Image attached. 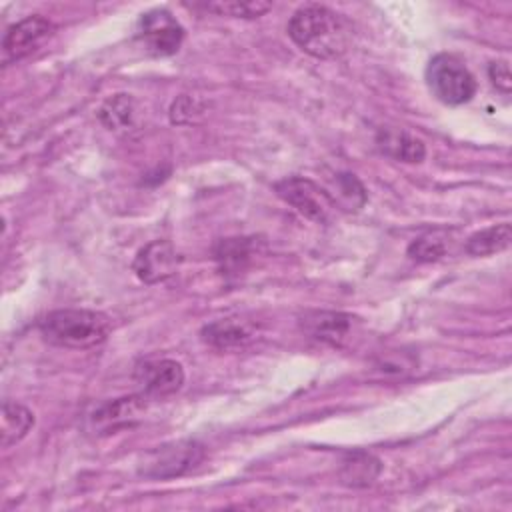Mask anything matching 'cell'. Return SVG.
I'll return each instance as SVG.
<instances>
[{
  "mask_svg": "<svg viewBox=\"0 0 512 512\" xmlns=\"http://www.w3.org/2000/svg\"><path fill=\"white\" fill-rule=\"evenodd\" d=\"M204 458V446L196 440H174L152 448L138 462V474L152 480L178 478L196 468Z\"/></svg>",
  "mask_w": 512,
  "mask_h": 512,
  "instance_id": "4",
  "label": "cell"
},
{
  "mask_svg": "<svg viewBox=\"0 0 512 512\" xmlns=\"http://www.w3.org/2000/svg\"><path fill=\"white\" fill-rule=\"evenodd\" d=\"M288 36L306 54L330 60L342 56L350 46V26L334 10L308 4L298 8L288 20Z\"/></svg>",
  "mask_w": 512,
  "mask_h": 512,
  "instance_id": "1",
  "label": "cell"
},
{
  "mask_svg": "<svg viewBox=\"0 0 512 512\" xmlns=\"http://www.w3.org/2000/svg\"><path fill=\"white\" fill-rule=\"evenodd\" d=\"M510 242H512V228L508 222H502V224L482 228L472 236H468L464 248L470 256H492L506 250Z\"/></svg>",
  "mask_w": 512,
  "mask_h": 512,
  "instance_id": "16",
  "label": "cell"
},
{
  "mask_svg": "<svg viewBox=\"0 0 512 512\" xmlns=\"http://www.w3.org/2000/svg\"><path fill=\"white\" fill-rule=\"evenodd\" d=\"M448 248H450L448 232L446 230H430L410 242L408 256L416 262H436L446 256Z\"/></svg>",
  "mask_w": 512,
  "mask_h": 512,
  "instance_id": "17",
  "label": "cell"
},
{
  "mask_svg": "<svg viewBox=\"0 0 512 512\" xmlns=\"http://www.w3.org/2000/svg\"><path fill=\"white\" fill-rule=\"evenodd\" d=\"M274 190L286 204H290L298 214H302L312 222L328 224L334 216L336 202L332 200L330 192L320 188L310 178L288 176L276 182Z\"/></svg>",
  "mask_w": 512,
  "mask_h": 512,
  "instance_id": "5",
  "label": "cell"
},
{
  "mask_svg": "<svg viewBox=\"0 0 512 512\" xmlns=\"http://www.w3.org/2000/svg\"><path fill=\"white\" fill-rule=\"evenodd\" d=\"M300 326L312 338L340 346L352 330V316L334 310H312L302 316Z\"/></svg>",
  "mask_w": 512,
  "mask_h": 512,
  "instance_id": "11",
  "label": "cell"
},
{
  "mask_svg": "<svg viewBox=\"0 0 512 512\" xmlns=\"http://www.w3.org/2000/svg\"><path fill=\"white\" fill-rule=\"evenodd\" d=\"M376 144L384 154L400 162L414 164V162H422L426 156V146L420 138L396 128H382L376 134Z\"/></svg>",
  "mask_w": 512,
  "mask_h": 512,
  "instance_id": "13",
  "label": "cell"
},
{
  "mask_svg": "<svg viewBox=\"0 0 512 512\" xmlns=\"http://www.w3.org/2000/svg\"><path fill=\"white\" fill-rule=\"evenodd\" d=\"M202 340L218 350L242 348L256 340V326L240 318H220L202 328Z\"/></svg>",
  "mask_w": 512,
  "mask_h": 512,
  "instance_id": "12",
  "label": "cell"
},
{
  "mask_svg": "<svg viewBox=\"0 0 512 512\" xmlns=\"http://www.w3.org/2000/svg\"><path fill=\"white\" fill-rule=\"evenodd\" d=\"M136 384H140L142 394L146 398H160L174 394L184 384V370L182 364L170 358L162 360H146L134 372Z\"/></svg>",
  "mask_w": 512,
  "mask_h": 512,
  "instance_id": "9",
  "label": "cell"
},
{
  "mask_svg": "<svg viewBox=\"0 0 512 512\" xmlns=\"http://www.w3.org/2000/svg\"><path fill=\"white\" fill-rule=\"evenodd\" d=\"M380 470H382V464L374 454L364 450H354L346 454L342 462L340 480L352 488H366L378 478Z\"/></svg>",
  "mask_w": 512,
  "mask_h": 512,
  "instance_id": "14",
  "label": "cell"
},
{
  "mask_svg": "<svg viewBox=\"0 0 512 512\" xmlns=\"http://www.w3.org/2000/svg\"><path fill=\"white\" fill-rule=\"evenodd\" d=\"M40 334L46 342L72 348V350H86L100 346L110 336L112 324L110 318L96 310L86 308H60L48 312L40 324Z\"/></svg>",
  "mask_w": 512,
  "mask_h": 512,
  "instance_id": "2",
  "label": "cell"
},
{
  "mask_svg": "<svg viewBox=\"0 0 512 512\" xmlns=\"http://www.w3.org/2000/svg\"><path fill=\"white\" fill-rule=\"evenodd\" d=\"M426 84L430 92L446 106H460L476 94L472 72L452 54H436L426 66Z\"/></svg>",
  "mask_w": 512,
  "mask_h": 512,
  "instance_id": "3",
  "label": "cell"
},
{
  "mask_svg": "<svg viewBox=\"0 0 512 512\" xmlns=\"http://www.w3.org/2000/svg\"><path fill=\"white\" fill-rule=\"evenodd\" d=\"M336 182H338V198L334 200L336 206L342 204L346 210H358L364 206L366 192L354 174H338Z\"/></svg>",
  "mask_w": 512,
  "mask_h": 512,
  "instance_id": "21",
  "label": "cell"
},
{
  "mask_svg": "<svg viewBox=\"0 0 512 512\" xmlns=\"http://www.w3.org/2000/svg\"><path fill=\"white\" fill-rule=\"evenodd\" d=\"M98 116L108 130H128L134 122V100L128 94H114L102 104Z\"/></svg>",
  "mask_w": 512,
  "mask_h": 512,
  "instance_id": "18",
  "label": "cell"
},
{
  "mask_svg": "<svg viewBox=\"0 0 512 512\" xmlns=\"http://www.w3.org/2000/svg\"><path fill=\"white\" fill-rule=\"evenodd\" d=\"M178 268V254L166 240L146 244L132 262V272L146 284H156L170 278Z\"/></svg>",
  "mask_w": 512,
  "mask_h": 512,
  "instance_id": "10",
  "label": "cell"
},
{
  "mask_svg": "<svg viewBox=\"0 0 512 512\" xmlns=\"http://www.w3.org/2000/svg\"><path fill=\"white\" fill-rule=\"evenodd\" d=\"M34 426V414L16 402H4L2 404V416H0V442L4 448H10L12 444H18Z\"/></svg>",
  "mask_w": 512,
  "mask_h": 512,
  "instance_id": "15",
  "label": "cell"
},
{
  "mask_svg": "<svg viewBox=\"0 0 512 512\" xmlns=\"http://www.w3.org/2000/svg\"><path fill=\"white\" fill-rule=\"evenodd\" d=\"M54 34V24L44 16H26L20 22L12 24L4 38L2 50L6 60H20L34 50H38Z\"/></svg>",
  "mask_w": 512,
  "mask_h": 512,
  "instance_id": "8",
  "label": "cell"
},
{
  "mask_svg": "<svg viewBox=\"0 0 512 512\" xmlns=\"http://www.w3.org/2000/svg\"><path fill=\"white\" fill-rule=\"evenodd\" d=\"M488 76H490L492 84H494L498 90H502L504 94L510 92L512 76H510V66H508V62H504V60L490 62V66H488Z\"/></svg>",
  "mask_w": 512,
  "mask_h": 512,
  "instance_id": "23",
  "label": "cell"
},
{
  "mask_svg": "<svg viewBox=\"0 0 512 512\" xmlns=\"http://www.w3.org/2000/svg\"><path fill=\"white\" fill-rule=\"evenodd\" d=\"M146 410V396H124L98 406L88 416V428L96 436L114 434L122 428L134 426Z\"/></svg>",
  "mask_w": 512,
  "mask_h": 512,
  "instance_id": "7",
  "label": "cell"
},
{
  "mask_svg": "<svg viewBox=\"0 0 512 512\" xmlns=\"http://www.w3.org/2000/svg\"><path fill=\"white\" fill-rule=\"evenodd\" d=\"M216 260L228 274L238 272L250 260V242L246 238H226L216 250Z\"/></svg>",
  "mask_w": 512,
  "mask_h": 512,
  "instance_id": "20",
  "label": "cell"
},
{
  "mask_svg": "<svg viewBox=\"0 0 512 512\" xmlns=\"http://www.w3.org/2000/svg\"><path fill=\"white\" fill-rule=\"evenodd\" d=\"M138 38L154 56H172L184 40V28L164 8H154L140 16Z\"/></svg>",
  "mask_w": 512,
  "mask_h": 512,
  "instance_id": "6",
  "label": "cell"
},
{
  "mask_svg": "<svg viewBox=\"0 0 512 512\" xmlns=\"http://www.w3.org/2000/svg\"><path fill=\"white\" fill-rule=\"evenodd\" d=\"M272 8L270 2H260V0H250V2H240V0H220V2H206L204 10L214 12L218 16H230V18H260Z\"/></svg>",
  "mask_w": 512,
  "mask_h": 512,
  "instance_id": "19",
  "label": "cell"
},
{
  "mask_svg": "<svg viewBox=\"0 0 512 512\" xmlns=\"http://www.w3.org/2000/svg\"><path fill=\"white\" fill-rule=\"evenodd\" d=\"M204 114L198 100H194L188 94L178 96L170 106V120L172 124H192L196 122V116Z\"/></svg>",
  "mask_w": 512,
  "mask_h": 512,
  "instance_id": "22",
  "label": "cell"
}]
</instances>
